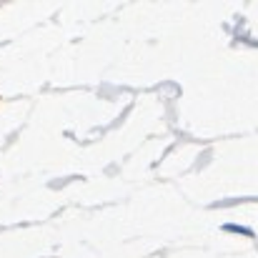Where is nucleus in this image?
<instances>
[{"instance_id": "obj_1", "label": "nucleus", "mask_w": 258, "mask_h": 258, "mask_svg": "<svg viewBox=\"0 0 258 258\" xmlns=\"http://www.w3.org/2000/svg\"><path fill=\"white\" fill-rule=\"evenodd\" d=\"M223 231H231V233H243V236H253L251 228H241V226H223Z\"/></svg>"}]
</instances>
